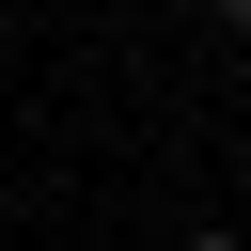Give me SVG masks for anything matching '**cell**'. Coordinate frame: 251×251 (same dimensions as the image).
Instances as JSON below:
<instances>
[{"label": "cell", "mask_w": 251, "mask_h": 251, "mask_svg": "<svg viewBox=\"0 0 251 251\" xmlns=\"http://www.w3.org/2000/svg\"><path fill=\"white\" fill-rule=\"evenodd\" d=\"M204 16H220V31H251V0H204Z\"/></svg>", "instance_id": "obj_1"}, {"label": "cell", "mask_w": 251, "mask_h": 251, "mask_svg": "<svg viewBox=\"0 0 251 251\" xmlns=\"http://www.w3.org/2000/svg\"><path fill=\"white\" fill-rule=\"evenodd\" d=\"M188 251H251V235H188Z\"/></svg>", "instance_id": "obj_2"}]
</instances>
